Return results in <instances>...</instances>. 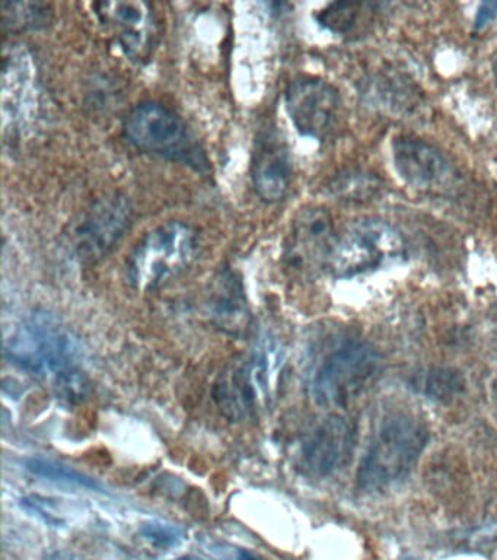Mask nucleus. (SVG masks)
I'll list each match as a JSON object with an SVG mask.
<instances>
[{"label":"nucleus","instance_id":"nucleus-1","mask_svg":"<svg viewBox=\"0 0 497 560\" xmlns=\"http://www.w3.org/2000/svg\"><path fill=\"white\" fill-rule=\"evenodd\" d=\"M8 361L29 374L50 378L55 385L82 374L84 349L80 339L55 315H28L8 340Z\"/></svg>","mask_w":497,"mask_h":560},{"label":"nucleus","instance_id":"nucleus-2","mask_svg":"<svg viewBox=\"0 0 497 560\" xmlns=\"http://www.w3.org/2000/svg\"><path fill=\"white\" fill-rule=\"evenodd\" d=\"M429 441L426 424L405 411L379 420L357 470V488L379 493L405 479Z\"/></svg>","mask_w":497,"mask_h":560},{"label":"nucleus","instance_id":"nucleus-3","mask_svg":"<svg viewBox=\"0 0 497 560\" xmlns=\"http://www.w3.org/2000/svg\"><path fill=\"white\" fill-rule=\"evenodd\" d=\"M198 234L185 222L171 221L143 236L129 260V278L141 291H154L177 278L198 254Z\"/></svg>","mask_w":497,"mask_h":560},{"label":"nucleus","instance_id":"nucleus-4","mask_svg":"<svg viewBox=\"0 0 497 560\" xmlns=\"http://www.w3.org/2000/svg\"><path fill=\"white\" fill-rule=\"evenodd\" d=\"M123 130L129 142L143 152L189 165L206 164L189 127L163 104L147 101L137 105L126 117Z\"/></svg>","mask_w":497,"mask_h":560},{"label":"nucleus","instance_id":"nucleus-5","mask_svg":"<svg viewBox=\"0 0 497 560\" xmlns=\"http://www.w3.org/2000/svg\"><path fill=\"white\" fill-rule=\"evenodd\" d=\"M282 362L281 345L273 337H263L247 363L217 385L216 398L222 409L235 419L264 409L273 398Z\"/></svg>","mask_w":497,"mask_h":560},{"label":"nucleus","instance_id":"nucleus-6","mask_svg":"<svg viewBox=\"0 0 497 560\" xmlns=\"http://www.w3.org/2000/svg\"><path fill=\"white\" fill-rule=\"evenodd\" d=\"M379 354L366 341L347 339L327 354L312 380V394L322 406H344L369 383Z\"/></svg>","mask_w":497,"mask_h":560},{"label":"nucleus","instance_id":"nucleus-7","mask_svg":"<svg viewBox=\"0 0 497 560\" xmlns=\"http://www.w3.org/2000/svg\"><path fill=\"white\" fill-rule=\"evenodd\" d=\"M404 252L403 236L391 223L364 219L335 241L329 261L335 276L353 278L378 269L390 258L403 256Z\"/></svg>","mask_w":497,"mask_h":560},{"label":"nucleus","instance_id":"nucleus-8","mask_svg":"<svg viewBox=\"0 0 497 560\" xmlns=\"http://www.w3.org/2000/svg\"><path fill=\"white\" fill-rule=\"evenodd\" d=\"M128 197L111 192L95 201L75 228V248L84 260L95 261L110 252L132 223Z\"/></svg>","mask_w":497,"mask_h":560},{"label":"nucleus","instance_id":"nucleus-9","mask_svg":"<svg viewBox=\"0 0 497 560\" xmlns=\"http://www.w3.org/2000/svg\"><path fill=\"white\" fill-rule=\"evenodd\" d=\"M285 100L291 120L300 135L322 140L333 129L340 107V95L324 79H294L287 86Z\"/></svg>","mask_w":497,"mask_h":560},{"label":"nucleus","instance_id":"nucleus-10","mask_svg":"<svg viewBox=\"0 0 497 560\" xmlns=\"http://www.w3.org/2000/svg\"><path fill=\"white\" fill-rule=\"evenodd\" d=\"M356 428L351 420L334 415L322 420L305 438L300 458L304 467L316 476H330L351 462L356 445Z\"/></svg>","mask_w":497,"mask_h":560},{"label":"nucleus","instance_id":"nucleus-11","mask_svg":"<svg viewBox=\"0 0 497 560\" xmlns=\"http://www.w3.org/2000/svg\"><path fill=\"white\" fill-rule=\"evenodd\" d=\"M335 241L333 219L326 209H303L287 236L286 260L298 267L330 260Z\"/></svg>","mask_w":497,"mask_h":560},{"label":"nucleus","instance_id":"nucleus-12","mask_svg":"<svg viewBox=\"0 0 497 560\" xmlns=\"http://www.w3.org/2000/svg\"><path fill=\"white\" fill-rule=\"evenodd\" d=\"M392 158L397 173L413 187H440L452 174L448 158L425 140L401 136L392 143Z\"/></svg>","mask_w":497,"mask_h":560},{"label":"nucleus","instance_id":"nucleus-13","mask_svg":"<svg viewBox=\"0 0 497 560\" xmlns=\"http://www.w3.org/2000/svg\"><path fill=\"white\" fill-rule=\"evenodd\" d=\"M251 177L257 195L269 203L285 199L291 190L294 170L289 151L273 130L263 135L257 144Z\"/></svg>","mask_w":497,"mask_h":560},{"label":"nucleus","instance_id":"nucleus-14","mask_svg":"<svg viewBox=\"0 0 497 560\" xmlns=\"http://www.w3.org/2000/svg\"><path fill=\"white\" fill-rule=\"evenodd\" d=\"M97 15L116 35L117 43L129 56L145 55L154 38V20L143 2H106L97 4Z\"/></svg>","mask_w":497,"mask_h":560},{"label":"nucleus","instance_id":"nucleus-15","mask_svg":"<svg viewBox=\"0 0 497 560\" xmlns=\"http://www.w3.org/2000/svg\"><path fill=\"white\" fill-rule=\"evenodd\" d=\"M209 313L225 331L238 335L248 326V308L241 279L230 269H222L209 293Z\"/></svg>","mask_w":497,"mask_h":560},{"label":"nucleus","instance_id":"nucleus-16","mask_svg":"<svg viewBox=\"0 0 497 560\" xmlns=\"http://www.w3.org/2000/svg\"><path fill=\"white\" fill-rule=\"evenodd\" d=\"M25 468L33 476L42 477L45 480L75 486V488L91 490V492H104V486L98 480L76 470V468L67 466V464L55 462V459L28 458L25 459Z\"/></svg>","mask_w":497,"mask_h":560},{"label":"nucleus","instance_id":"nucleus-17","mask_svg":"<svg viewBox=\"0 0 497 560\" xmlns=\"http://www.w3.org/2000/svg\"><path fill=\"white\" fill-rule=\"evenodd\" d=\"M412 385L417 392L436 401H449L462 388L460 372L448 368H431L413 375Z\"/></svg>","mask_w":497,"mask_h":560},{"label":"nucleus","instance_id":"nucleus-18","mask_svg":"<svg viewBox=\"0 0 497 560\" xmlns=\"http://www.w3.org/2000/svg\"><path fill=\"white\" fill-rule=\"evenodd\" d=\"M3 22L11 28H29L47 20V7L42 3H3Z\"/></svg>","mask_w":497,"mask_h":560},{"label":"nucleus","instance_id":"nucleus-19","mask_svg":"<svg viewBox=\"0 0 497 560\" xmlns=\"http://www.w3.org/2000/svg\"><path fill=\"white\" fill-rule=\"evenodd\" d=\"M360 3H331L320 12L318 21L331 33L346 34L355 25L357 12H359Z\"/></svg>","mask_w":497,"mask_h":560},{"label":"nucleus","instance_id":"nucleus-20","mask_svg":"<svg viewBox=\"0 0 497 560\" xmlns=\"http://www.w3.org/2000/svg\"><path fill=\"white\" fill-rule=\"evenodd\" d=\"M141 534L145 540L159 549H171V547L180 545L185 538V529L176 524L163 523V521L143 525Z\"/></svg>","mask_w":497,"mask_h":560},{"label":"nucleus","instance_id":"nucleus-21","mask_svg":"<svg viewBox=\"0 0 497 560\" xmlns=\"http://www.w3.org/2000/svg\"><path fill=\"white\" fill-rule=\"evenodd\" d=\"M497 18V2H484L480 4L477 9V15H475L474 28L483 30L488 24H492Z\"/></svg>","mask_w":497,"mask_h":560},{"label":"nucleus","instance_id":"nucleus-22","mask_svg":"<svg viewBox=\"0 0 497 560\" xmlns=\"http://www.w3.org/2000/svg\"><path fill=\"white\" fill-rule=\"evenodd\" d=\"M237 560H261L259 556L250 553V551L241 550L238 553Z\"/></svg>","mask_w":497,"mask_h":560},{"label":"nucleus","instance_id":"nucleus-23","mask_svg":"<svg viewBox=\"0 0 497 560\" xmlns=\"http://www.w3.org/2000/svg\"><path fill=\"white\" fill-rule=\"evenodd\" d=\"M178 560H203V559L194 558V556H185V558H180Z\"/></svg>","mask_w":497,"mask_h":560},{"label":"nucleus","instance_id":"nucleus-24","mask_svg":"<svg viewBox=\"0 0 497 560\" xmlns=\"http://www.w3.org/2000/svg\"><path fill=\"white\" fill-rule=\"evenodd\" d=\"M493 73H495V79L497 83V59L495 60V65H493Z\"/></svg>","mask_w":497,"mask_h":560}]
</instances>
